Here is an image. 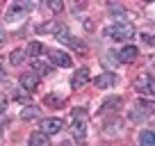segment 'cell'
<instances>
[{
	"instance_id": "10",
	"label": "cell",
	"mask_w": 155,
	"mask_h": 146,
	"mask_svg": "<svg viewBox=\"0 0 155 146\" xmlns=\"http://www.w3.org/2000/svg\"><path fill=\"white\" fill-rule=\"evenodd\" d=\"M28 146H50V139H48V135H44V132H32L30 135V139H28Z\"/></svg>"
},
{
	"instance_id": "17",
	"label": "cell",
	"mask_w": 155,
	"mask_h": 146,
	"mask_svg": "<svg viewBox=\"0 0 155 146\" xmlns=\"http://www.w3.org/2000/svg\"><path fill=\"white\" fill-rule=\"evenodd\" d=\"M23 59H25V50H14V53L9 55V62L14 64V66H18V64H23Z\"/></svg>"
},
{
	"instance_id": "23",
	"label": "cell",
	"mask_w": 155,
	"mask_h": 146,
	"mask_svg": "<svg viewBox=\"0 0 155 146\" xmlns=\"http://www.w3.org/2000/svg\"><path fill=\"white\" fill-rule=\"evenodd\" d=\"M62 146H71V141H62Z\"/></svg>"
},
{
	"instance_id": "16",
	"label": "cell",
	"mask_w": 155,
	"mask_h": 146,
	"mask_svg": "<svg viewBox=\"0 0 155 146\" xmlns=\"http://www.w3.org/2000/svg\"><path fill=\"white\" fill-rule=\"evenodd\" d=\"M44 105H48V107H59V105H64V98H62V96H55V94H48V96L44 98Z\"/></svg>"
},
{
	"instance_id": "1",
	"label": "cell",
	"mask_w": 155,
	"mask_h": 146,
	"mask_svg": "<svg viewBox=\"0 0 155 146\" xmlns=\"http://www.w3.org/2000/svg\"><path fill=\"white\" fill-rule=\"evenodd\" d=\"M107 34H110L114 41H126V39H130V37H135V25L128 23V21H119V23H114L107 30Z\"/></svg>"
},
{
	"instance_id": "19",
	"label": "cell",
	"mask_w": 155,
	"mask_h": 146,
	"mask_svg": "<svg viewBox=\"0 0 155 146\" xmlns=\"http://www.w3.org/2000/svg\"><path fill=\"white\" fill-rule=\"evenodd\" d=\"M41 48H44V46L39 44V41H32V44L28 46V50H25V55H30V57H37V55L41 53Z\"/></svg>"
},
{
	"instance_id": "5",
	"label": "cell",
	"mask_w": 155,
	"mask_h": 146,
	"mask_svg": "<svg viewBox=\"0 0 155 146\" xmlns=\"http://www.w3.org/2000/svg\"><path fill=\"white\" fill-rule=\"evenodd\" d=\"M41 78H39V73H21V85H23L25 91H34L39 87Z\"/></svg>"
},
{
	"instance_id": "2",
	"label": "cell",
	"mask_w": 155,
	"mask_h": 146,
	"mask_svg": "<svg viewBox=\"0 0 155 146\" xmlns=\"http://www.w3.org/2000/svg\"><path fill=\"white\" fill-rule=\"evenodd\" d=\"M64 130V119L59 117H50V119H41V130L44 135H55V132Z\"/></svg>"
},
{
	"instance_id": "14",
	"label": "cell",
	"mask_w": 155,
	"mask_h": 146,
	"mask_svg": "<svg viewBox=\"0 0 155 146\" xmlns=\"http://www.w3.org/2000/svg\"><path fill=\"white\" fill-rule=\"evenodd\" d=\"M110 107H114V112H116V110L121 107V98H119V96H116V98H107V101L103 103V107H101V114H105V112H112Z\"/></svg>"
},
{
	"instance_id": "4",
	"label": "cell",
	"mask_w": 155,
	"mask_h": 146,
	"mask_svg": "<svg viewBox=\"0 0 155 146\" xmlns=\"http://www.w3.org/2000/svg\"><path fill=\"white\" fill-rule=\"evenodd\" d=\"M62 30H64V25L59 23L57 18H53V21H48V23H41V25L37 28V32H39V34H55V37H57Z\"/></svg>"
},
{
	"instance_id": "13",
	"label": "cell",
	"mask_w": 155,
	"mask_h": 146,
	"mask_svg": "<svg viewBox=\"0 0 155 146\" xmlns=\"http://www.w3.org/2000/svg\"><path fill=\"white\" fill-rule=\"evenodd\" d=\"M21 117H23V119H37V117H41V107L28 105V107H23V110H21Z\"/></svg>"
},
{
	"instance_id": "24",
	"label": "cell",
	"mask_w": 155,
	"mask_h": 146,
	"mask_svg": "<svg viewBox=\"0 0 155 146\" xmlns=\"http://www.w3.org/2000/svg\"><path fill=\"white\" fill-rule=\"evenodd\" d=\"M0 80H5V73H2V71H0Z\"/></svg>"
},
{
	"instance_id": "6",
	"label": "cell",
	"mask_w": 155,
	"mask_h": 146,
	"mask_svg": "<svg viewBox=\"0 0 155 146\" xmlns=\"http://www.w3.org/2000/svg\"><path fill=\"white\" fill-rule=\"evenodd\" d=\"M50 62L55 64V66H62V68H68L71 66V57H68L64 50H50Z\"/></svg>"
},
{
	"instance_id": "18",
	"label": "cell",
	"mask_w": 155,
	"mask_h": 146,
	"mask_svg": "<svg viewBox=\"0 0 155 146\" xmlns=\"http://www.w3.org/2000/svg\"><path fill=\"white\" fill-rule=\"evenodd\" d=\"M34 71H41V75H46V73L53 71V66L46 62H41V59H34Z\"/></svg>"
},
{
	"instance_id": "8",
	"label": "cell",
	"mask_w": 155,
	"mask_h": 146,
	"mask_svg": "<svg viewBox=\"0 0 155 146\" xmlns=\"http://www.w3.org/2000/svg\"><path fill=\"white\" fill-rule=\"evenodd\" d=\"M87 82H89V71H87V68H80V71H78L75 75L71 78V87H73V89L84 87Z\"/></svg>"
},
{
	"instance_id": "15",
	"label": "cell",
	"mask_w": 155,
	"mask_h": 146,
	"mask_svg": "<svg viewBox=\"0 0 155 146\" xmlns=\"http://www.w3.org/2000/svg\"><path fill=\"white\" fill-rule=\"evenodd\" d=\"M155 144V135H153V130H144L139 135V146H153Z\"/></svg>"
},
{
	"instance_id": "21",
	"label": "cell",
	"mask_w": 155,
	"mask_h": 146,
	"mask_svg": "<svg viewBox=\"0 0 155 146\" xmlns=\"http://www.w3.org/2000/svg\"><path fill=\"white\" fill-rule=\"evenodd\" d=\"M141 39H144V44H150V46H153V34H141Z\"/></svg>"
},
{
	"instance_id": "7",
	"label": "cell",
	"mask_w": 155,
	"mask_h": 146,
	"mask_svg": "<svg viewBox=\"0 0 155 146\" xmlns=\"http://www.w3.org/2000/svg\"><path fill=\"white\" fill-rule=\"evenodd\" d=\"M137 55H139V50H137L135 46H123V48L119 50V62L130 64V62H135V59H137Z\"/></svg>"
},
{
	"instance_id": "3",
	"label": "cell",
	"mask_w": 155,
	"mask_h": 146,
	"mask_svg": "<svg viewBox=\"0 0 155 146\" xmlns=\"http://www.w3.org/2000/svg\"><path fill=\"white\" fill-rule=\"evenodd\" d=\"M135 87L139 89L144 96H150V98H153V75H150V73H141L139 78L135 80Z\"/></svg>"
},
{
	"instance_id": "9",
	"label": "cell",
	"mask_w": 155,
	"mask_h": 146,
	"mask_svg": "<svg viewBox=\"0 0 155 146\" xmlns=\"http://www.w3.org/2000/svg\"><path fill=\"white\" fill-rule=\"evenodd\" d=\"M96 87L98 89H107V87H114L116 78H114V73H101V75H96Z\"/></svg>"
},
{
	"instance_id": "12",
	"label": "cell",
	"mask_w": 155,
	"mask_h": 146,
	"mask_svg": "<svg viewBox=\"0 0 155 146\" xmlns=\"http://www.w3.org/2000/svg\"><path fill=\"white\" fill-rule=\"evenodd\" d=\"M28 12V5H23V2H16V5L9 7V12H7V18L9 21H16L18 18V14H25Z\"/></svg>"
},
{
	"instance_id": "11",
	"label": "cell",
	"mask_w": 155,
	"mask_h": 146,
	"mask_svg": "<svg viewBox=\"0 0 155 146\" xmlns=\"http://www.w3.org/2000/svg\"><path fill=\"white\" fill-rule=\"evenodd\" d=\"M73 135H75V139L82 144L84 137H87V132H84V119H73Z\"/></svg>"
},
{
	"instance_id": "22",
	"label": "cell",
	"mask_w": 155,
	"mask_h": 146,
	"mask_svg": "<svg viewBox=\"0 0 155 146\" xmlns=\"http://www.w3.org/2000/svg\"><path fill=\"white\" fill-rule=\"evenodd\" d=\"M5 44V32H2V30H0V46Z\"/></svg>"
},
{
	"instance_id": "20",
	"label": "cell",
	"mask_w": 155,
	"mask_h": 146,
	"mask_svg": "<svg viewBox=\"0 0 155 146\" xmlns=\"http://www.w3.org/2000/svg\"><path fill=\"white\" fill-rule=\"evenodd\" d=\"M48 7H50L53 12H62V9H64L62 0H50V2H48Z\"/></svg>"
}]
</instances>
